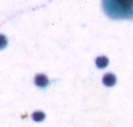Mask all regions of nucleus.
Returning <instances> with one entry per match:
<instances>
[{"instance_id":"nucleus-5","label":"nucleus","mask_w":133,"mask_h":127,"mask_svg":"<svg viewBox=\"0 0 133 127\" xmlns=\"http://www.w3.org/2000/svg\"><path fill=\"white\" fill-rule=\"evenodd\" d=\"M32 118L35 122H41L45 118V114L43 112L41 111H37V112H34L32 115Z\"/></svg>"},{"instance_id":"nucleus-2","label":"nucleus","mask_w":133,"mask_h":127,"mask_svg":"<svg viewBox=\"0 0 133 127\" xmlns=\"http://www.w3.org/2000/svg\"><path fill=\"white\" fill-rule=\"evenodd\" d=\"M35 85L40 88H45L48 85V78L45 74H39L36 75L34 79Z\"/></svg>"},{"instance_id":"nucleus-4","label":"nucleus","mask_w":133,"mask_h":127,"mask_svg":"<svg viewBox=\"0 0 133 127\" xmlns=\"http://www.w3.org/2000/svg\"><path fill=\"white\" fill-rule=\"evenodd\" d=\"M108 63H109V60L105 56L98 57L96 59V64L99 68H105L108 65Z\"/></svg>"},{"instance_id":"nucleus-1","label":"nucleus","mask_w":133,"mask_h":127,"mask_svg":"<svg viewBox=\"0 0 133 127\" xmlns=\"http://www.w3.org/2000/svg\"><path fill=\"white\" fill-rule=\"evenodd\" d=\"M102 5L105 13L113 19H133V0H105Z\"/></svg>"},{"instance_id":"nucleus-3","label":"nucleus","mask_w":133,"mask_h":127,"mask_svg":"<svg viewBox=\"0 0 133 127\" xmlns=\"http://www.w3.org/2000/svg\"><path fill=\"white\" fill-rule=\"evenodd\" d=\"M116 81H117L116 77L112 73H108L103 78V83L108 87L114 86L116 83Z\"/></svg>"}]
</instances>
